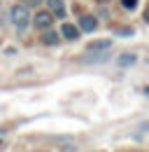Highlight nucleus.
Returning a JSON list of instances; mask_svg holds the SVG:
<instances>
[{"mask_svg":"<svg viewBox=\"0 0 149 152\" xmlns=\"http://www.w3.org/2000/svg\"><path fill=\"white\" fill-rule=\"evenodd\" d=\"M9 17H12V23L17 26L19 31H23V28L30 23V12H28V7H23V5H14L12 12H9Z\"/></svg>","mask_w":149,"mask_h":152,"instance_id":"nucleus-1","label":"nucleus"},{"mask_svg":"<svg viewBox=\"0 0 149 152\" xmlns=\"http://www.w3.org/2000/svg\"><path fill=\"white\" fill-rule=\"evenodd\" d=\"M33 21H35L37 28H49V26H51V21H54V14H51V12H37Z\"/></svg>","mask_w":149,"mask_h":152,"instance_id":"nucleus-2","label":"nucleus"},{"mask_svg":"<svg viewBox=\"0 0 149 152\" xmlns=\"http://www.w3.org/2000/svg\"><path fill=\"white\" fill-rule=\"evenodd\" d=\"M95 26H98V21H95V17H91V14H84V17L79 19V28H82L84 33H93Z\"/></svg>","mask_w":149,"mask_h":152,"instance_id":"nucleus-3","label":"nucleus"},{"mask_svg":"<svg viewBox=\"0 0 149 152\" xmlns=\"http://www.w3.org/2000/svg\"><path fill=\"white\" fill-rule=\"evenodd\" d=\"M47 7H49V12H51L54 17H65V5H63V0H47Z\"/></svg>","mask_w":149,"mask_h":152,"instance_id":"nucleus-4","label":"nucleus"},{"mask_svg":"<svg viewBox=\"0 0 149 152\" xmlns=\"http://www.w3.org/2000/svg\"><path fill=\"white\" fill-rule=\"evenodd\" d=\"M112 47V40H93V42H89V52H105V49H110Z\"/></svg>","mask_w":149,"mask_h":152,"instance_id":"nucleus-5","label":"nucleus"},{"mask_svg":"<svg viewBox=\"0 0 149 152\" xmlns=\"http://www.w3.org/2000/svg\"><path fill=\"white\" fill-rule=\"evenodd\" d=\"M61 33H63L65 40H77L79 38V28H74L72 23H63V31H61Z\"/></svg>","mask_w":149,"mask_h":152,"instance_id":"nucleus-6","label":"nucleus"},{"mask_svg":"<svg viewBox=\"0 0 149 152\" xmlns=\"http://www.w3.org/2000/svg\"><path fill=\"white\" fill-rule=\"evenodd\" d=\"M42 42H44V45H58V35H56L54 31L47 28V33L42 35Z\"/></svg>","mask_w":149,"mask_h":152,"instance_id":"nucleus-7","label":"nucleus"},{"mask_svg":"<svg viewBox=\"0 0 149 152\" xmlns=\"http://www.w3.org/2000/svg\"><path fill=\"white\" fill-rule=\"evenodd\" d=\"M116 63H119V66H133V63H135V54H121Z\"/></svg>","mask_w":149,"mask_h":152,"instance_id":"nucleus-8","label":"nucleus"},{"mask_svg":"<svg viewBox=\"0 0 149 152\" xmlns=\"http://www.w3.org/2000/svg\"><path fill=\"white\" fill-rule=\"evenodd\" d=\"M121 5H124L126 10H135V5H137V0H121Z\"/></svg>","mask_w":149,"mask_h":152,"instance_id":"nucleus-9","label":"nucleus"},{"mask_svg":"<svg viewBox=\"0 0 149 152\" xmlns=\"http://www.w3.org/2000/svg\"><path fill=\"white\" fill-rule=\"evenodd\" d=\"M140 131H149V122H142V124H140Z\"/></svg>","mask_w":149,"mask_h":152,"instance_id":"nucleus-10","label":"nucleus"},{"mask_svg":"<svg viewBox=\"0 0 149 152\" xmlns=\"http://www.w3.org/2000/svg\"><path fill=\"white\" fill-rule=\"evenodd\" d=\"M23 2H26V5H40L42 0H23Z\"/></svg>","mask_w":149,"mask_h":152,"instance_id":"nucleus-11","label":"nucleus"},{"mask_svg":"<svg viewBox=\"0 0 149 152\" xmlns=\"http://www.w3.org/2000/svg\"><path fill=\"white\" fill-rule=\"evenodd\" d=\"M145 21H149V7L145 10Z\"/></svg>","mask_w":149,"mask_h":152,"instance_id":"nucleus-12","label":"nucleus"}]
</instances>
